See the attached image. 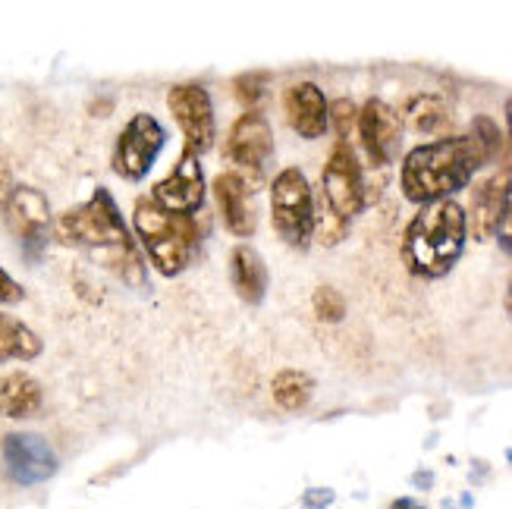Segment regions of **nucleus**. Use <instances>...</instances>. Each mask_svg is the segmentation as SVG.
Here are the masks:
<instances>
[{
    "label": "nucleus",
    "instance_id": "obj_1",
    "mask_svg": "<svg viewBox=\"0 0 512 509\" xmlns=\"http://www.w3.org/2000/svg\"><path fill=\"white\" fill-rule=\"evenodd\" d=\"M51 236L63 246H85V249H104L107 264L114 268L126 283L139 286L145 283V264L142 252L132 239L126 220L107 189H95L88 202L63 211L54 217Z\"/></svg>",
    "mask_w": 512,
    "mask_h": 509
},
{
    "label": "nucleus",
    "instance_id": "obj_2",
    "mask_svg": "<svg viewBox=\"0 0 512 509\" xmlns=\"http://www.w3.org/2000/svg\"><path fill=\"white\" fill-rule=\"evenodd\" d=\"M484 167L478 148L469 136H450L428 145H418L406 154L399 189L415 205H431L440 198H453L465 189L472 176Z\"/></svg>",
    "mask_w": 512,
    "mask_h": 509
},
{
    "label": "nucleus",
    "instance_id": "obj_3",
    "mask_svg": "<svg viewBox=\"0 0 512 509\" xmlns=\"http://www.w3.org/2000/svg\"><path fill=\"white\" fill-rule=\"evenodd\" d=\"M465 236V208L456 198H440V202L421 205V211L409 220L403 236V261L415 277L440 280L453 271L462 258Z\"/></svg>",
    "mask_w": 512,
    "mask_h": 509
},
{
    "label": "nucleus",
    "instance_id": "obj_4",
    "mask_svg": "<svg viewBox=\"0 0 512 509\" xmlns=\"http://www.w3.org/2000/svg\"><path fill=\"white\" fill-rule=\"evenodd\" d=\"M132 227H136V236L142 242V249L148 252L151 264L164 277H180L189 268L198 239H202L195 217L164 211L161 205L151 202V195L136 202Z\"/></svg>",
    "mask_w": 512,
    "mask_h": 509
},
{
    "label": "nucleus",
    "instance_id": "obj_5",
    "mask_svg": "<svg viewBox=\"0 0 512 509\" xmlns=\"http://www.w3.org/2000/svg\"><path fill=\"white\" fill-rule=\"evenodd\" d=\"M271 220L289 249H308L315 239V192L299 167H283L274 176Z\"/></svg>",
    "mask_w": 512,
    "mask_h": 509
},
{
    "label": "nucleus",
    "instance_id": "obj_6",
    "mask_svg": "<svg viewBox=\"0 0 512 509\" xmlns=\"http://www.w3.org/2000/svg\"><path fill=\"white\" fill-rule=\"evenodd\" d=\"M321 202L343 217L346 224L352 217H359L368 205V189H365V173L359 167V158L346 142H337L330 151V158L321 173Z\"/></svg>",
    "mask_w": 512,
    "mask_h": 509
},
{
    "label": "nucleus",
    "instance_id": "obj_7",
    "mask_svg": "<svg viewBox=\"0 0 512 509\" xmlns=\"http://www.w3.org/2000/svg\"><path fill=\"white\" fill-rule=\"evenodd\" d=\"M167 145L164 126L154 120L151 114H136L117 136L114 145V173L123 176L126 183H139L151 173L158 154Z\"/></svg>",
    "mask_w": 512,
    "mask_h": 509
},
{
    "label": "nucleus",
    "instance_id": "obj_8",
    "mask_svg": "<svg viewBox=\"0 0 512 509\" xmlns=\"http://www.w3.org/2000/svg\"><path fill=\"white\" fill-rule=\"evenodd\" d=\"M274 154V132L258 110H246L236 117L227 136V158L233 161V173L242 176L252 189L264 183V167Z\"/></svg>",
    "mask_w": 512,
    "mask_h": 509
},
{
    "label": "nucleus",
    "instance_id": "obj_9",
    "mask_svg": "<svg viewBox=\"0 0 512 509\" xmlns=\"http://www.w3.org/2000/svg\"><path fill=\"white\" fill-rule=\"evenodd\" d=\"M167 107L176 120V126L183 129L186 148L192 154H205L214 148L217 126H214V104L211 95L198 82H180L167 92Z\"/></svg>",
    "mask_w": 512,
    "mask_h": 509
},
{
    "label": "nucleus",
    "instance_id": "obj_10",
    "mask_svg": "<svg viewBox=\"0 0 512 509\" xmlns=\"http://www.w3.org/2000/svg\"><path fill=\"white\" fill-rule=\"evenodd\" d=\"M0 456H4V475L19 484V488H32L57 475V453L41 434L32 431H13L0 444Z\"/></svg>",
    "mask_w": 512,
    "mask_h": 509
},
{
    "label": "nucleus",
    "instance_id": "obj_11",
    "mask_svg": "<svg viewBox=\"0 0 512 509\" xmlns=\"http://www.w3.org/2000/svg\"><path fill=\"white\" fill-rule=\"evenodd\" d=\"M4 214H7V227L16 233L26 255L38 258L44 252V246H48V236L54 230V214H51L48 198L32 186H16Z\"/></svg>",
    "mask_w": 512,
    "mask_h": 509
},
{
    "label": "nucleus",
    "instance_id": "obj_12",
    "mask_svg": "<svg viewBox=\"0 0 512 509\" xmlns=\"http://www.w3.org/2000/svg\"><path fill=\"white\" fill-rule=\"evenodd\" d=\"M151 202L161 205L164 211L186 214V217H192L205 205V173L198 167V154L183 148L176 167L151 189Z\"/></svg>",
    "mask_w": 512,
    "mask_h": 509
},
{
    "label": "nucleus",
    "instance_id": "obj_13",
    "mask_svg": "<svg viewBox=\"0 0 512 509\" xmlns=\"http://www.w3.org/2000/svg\"><path fill=\"white\" fill-rule=\"evenodd\" d=\"M355 129H359V139L368 151V161L374 167H387L396 154L399 136H403V120H399L396 110L381 98H371L359 110V126Z\"/></svg>",
    "mask_w": 512,
    "mask_h": 509
},
{
    "label": "nucleus",
    "instance_id": "obj_14",
    "mask_svg": "<svg viewBox=\"0 0 512 509\" xmlns=\"http://www.w3.org/2000/svg\"><path fill=\"white\" fill-rule=\"evenodd\" d=\"M214 198H217V211L224 217V227L236 239H249L258 230V211H255V192L252 186L236 176L233 170L220 173L214 183Z\"/></svg>",
    "mask_w": 512,
    "mask_h": 509
},
{
    "label": "nucleus",
    "instance_id": "obj_15",
    "mask_svg": "<svg viewBox=\"0 0 512 509\" xmlns=\"http://www.w3.org/2000/svg\"><path fill=\"white\" fill-rule=\"evenodd\" d=\"M509 183H512V167H500L497 173L487 176L484 183H478V189L472 192V208L465 214V224H469V233L478 242H487L497 233Z\"/></svg>",
    "mask_w": 512,
    "mask_h": 509
},
{
    "label": "nucleus",
    "instance_id": "obj_16",
    "mask_svg": "<svg viewBox=\"0 0 512 509\" xmlns=\"http://www.w3.org/2000/svg\"><path fill=\"white\" fill-rule=\"evenodd\" d=\"M283 107H286L289 126H293L302 139H318L330 126V117H327L330 104L315 82H299L289 88L283 98Z\"/></svg>",
    "mask_w": 512,
    "mask_h": 509
},
{
    "label": "nucleus",
    "instance_id": "obj_17",
    "mask_svg": "<svg viewBox=\"0 0 512 509\" xmlns=\"http://www.w3.org/2000/svg\"><path fill=\"white\" fill-rule=\"evenodd\" d=\"M230 280H233L236 296L249 305H258L267 293V280L271 277H267L261 255L252 246H246V242L230 252Z\"/></svg>",
    "mask_w": 512,
    "mask_h": 509
},
{
    "label": "nucleus",
    "instance_id": "obj_18",
    "mask_svg": "<svg viewBox=\"0 0 512 509\" xmlns=\"http://www.w3.org/2000/svg\"><path fill=\"white\" fill-rule=\"evenodd\" d=\"M41 384L26 371H13L0 378V412L10 418H29L41 409Z\"/></svg>",
    "mask_w": 512,
    "mask_h": 509
},
{
    "label": "nucleus",
    "instance_id": "obj_19",
    "mask_svg": "<svg viewBox=\"0 0 512 509\" xmlns=\"http://www.w3.org/2000/svg\"><path fill=\"white\" fill-rule=\"evenodd\" d=\"M41 337L29 324H22L19 318H10L0 312V365L4 362H32L41 356Z\"/></svg>",
    "mask_w": 512,
    "mask_h": 509
},
{
    "label": "nucleus",
    "instance_id": "obj_20",
    "mask_svg": "<svg viewBox=\"0 0 512 509\" xmlns=\"http://www.w3.org/2000/svg\"><path fill=\"white\" fill-rule=\"evenodd\" d=\"M399 120H403L409 129L421 132V136H437V132L450 126V107L437 95H415L406 101V110Z\"/></svg>",
    "mask_w": 512,
    "mask_h": 509
},
{
    "label": "nucleus",
    "instance_id": "obj_21",
    "mask_svg": "<svg viewBox=\"0 0 512 509\" xmlns=\"http://www.w3.org/2000/svg\"><path fill=\"white\" fill-rule=\"evenodd\" d=\"M311 393H315V378L299 368H283L271 381V396L283 412H299L308 406Z\"/></svg>",
    "mask_w": 512,
    "mask_h": 509
},
{
    "label": "nucleus",
    "instance_id": "obj_22",
    "mask_svg": "<svg viewBox=\"0 0 512 509\" xmlns=\"http://www.w3.org/2000/svg\"><path fill=\"white\" fill-rule=\"evenodd\" d=\"M469 139H472V145L478 148V154H481V161H484V164H491V161L500 158V151H503V136H500V129H497V123H494L491 117H484V114L475 117V120H472Z\"/></svg>",
    "mask_w": 512,
    "mask_h": 509
},
{
    "label": "nucleus",
    "instance_id": "obj_23",
    "mask_svg": "<svg viewBox=\"0 0 512 509\" xmlns=\"http://www.w3.org/2000/svg\"><path fill=\"white\" fill-rule=\"evenodd\" d=\"M311 308H315V318L324 324H340L346 318V299L337 293L333 286H318L315 296H311Z\"/></svg>",
    "mask_w": 512,
    "mask_h": 509
},
{
    "label": "nucleus",
    "instance_id": "obj_24",
    "mask_svg": "<svg viewBox=\"0 0 512 509\" xmlns=\"http://www.w3.org/2000/svg\"><path fill=\"white\" fill-rule=\"evenodd\" d=\"M346 227H349L346 220L333 214L324 202L315 205V233L321 239V246H337V242L346 236Z\"/></svg>",
    "mask_w": 512,
    "mask_h": 509
},
{
    "label": "nucleus",
    "instance_id": "obj_25",
    "mask_svg": "<svg viewBox=\"0 0 512 509\" xmlns=\"http://www.w3.org/2000/svg\"><path fill=\"white\" fill-rule=\"evenodd\" d=\"M327 117H330V126L337 129L340 142L349 145V132H352L355 126H359V107H355L349 98H340V101H333V104H330Z\"/></svg>",
    "mask_w": 512,
    "mask_h": 509
},
{
    "label": "nucleus",
    "instance_id": "obj_26",
    "mask_svg": "<svg viewBox=\"0 0 512 509\" xmlns=\"http://www.w3.org/2000/svg\"><path fill=\"white\" fill-rule=\"evenodd\" d=\"M497 242L503 252H512V183L506 189V198H503V211H500V224H497Z\"/></svg>",
    "mask_w": 512,
    "mask_h": 509
},
{
    "label": "nucleus",
    "instance_id": "obj_27",
    "mask_svg": "<svg viewBox=\"0 0 512 509\" xmlns=\"http://www.w3.org/2000/svg\"><path fill=\"white\" fill-rule=\"evenodd\" d=\"M261 85H264V76H239L236 79V98L246 107L258 104L261 101Z\"/></svg>",
    "mask_w": 512,
    "mask_h": 509
},
{
    "label": "nucleus",
    "instance_id": "obj_28",
    "mask_svg": "<svg viewBox=\"0 0 512 509\" xmlns=\"http://www.w3.org/2000/svg\"><path fill=\"white\" fill-rule=\"evenodd\" d=\"M22 299H26V290H22V286L0 268V305H19Z\"/></svg>",
    "mask_w": 512,
    "mask_h": 509
},
{
    "label": "nucleus",
    "instance_id": "obj_29",
    "mask_svg": "<svg viewBox=\"0 0 512 509\" xmlns=\"http://www.w3.org/2000/svg\"><path fill=\"white\" fill-rule=\"evenodd\" d=\"M13 189H16V183H13V170H10V164L0 158V214L7 211V205H10V198H13Z\"/></svg>",
    "mask_w": 512,
    "mask_h": 509
},
{
    "label": "nucleus",
    "instance_id": "obj_30",
    "mask_svg": "<svg viewBox=\"0 0 512 509\" xmlns=\"http://www.w3.org/2000/svg\"><path fill=\"white\" fill-rule=\"evenodd\" d=\"M330 503H333V491L330 488H308L305 497H302L305 509H327Z\"/></svg>",
    "mask_w": 512,
    "mask_h": 509
},
{
    "label": "nucleus",
    "instance_id": "obj_31",
    "mask_svg": "<svg viewBox=\"0 0 512 509\" xmlns=\"http://www.w3.org/2000/svg\"><path fill=\"white\" fill-rule=\"evenodd\" d=\"M390 509H428V506H421V503L412 500V497H399V500L390 503Z\"/></svg>",
    "mask_w": 512,
    "mask_h": 509
},
{
    "label": "nucleus",
    "instance_id": "obj_32",
    "mask_svg": "<svg viewBox=\"0 0 512 509\" xmlns=\"http://www.w3.org/2000/svg\"><path fill=\"white\" fill-rule=\"evenodd\" d=\"M506 132H509V148H512V98L506 101Z\"/></svg>",
    "mask_w": 512,
    "mask_h": 509
},
{
    "label": "nucleus",
    "instance_id": "obj_33",
    "mask_svg": "<svg viewBox=\"0 0 512 509\" xmlns=\"http://www.w3.org/2000/svg\"><path fill=\"white\" fill-rule=\"evenodd\" d=\"M431 481H434V478H431L428 472H421V475H415V484H418V488H431Z\"/></svg>",
    "mask_w": 512,
    "mask_h": 509
},
{
    "label": "nucleus",
    "instance_id": "obj_34",
    "mask_svg": "<svg viewBox=\"0 0 512 509\" xmlns=\"http://www.w3.org/2000/svg\"><path fill=\"white\" fill-rule=\"evenodd\" d=\"M506 312L512 315V280H509V290H506Z\"/></svg>",
    "mask_w": 512,
    "mask_h": 509
}]
</instances>
